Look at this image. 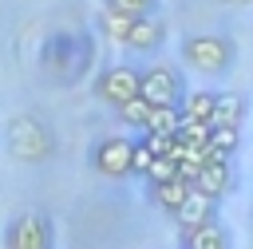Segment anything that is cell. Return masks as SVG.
Instances as JSON below:
<instances>
[{
    "instance_id": "obj_1",
    "label": "cell",
    "mask_w": 253,
    "mask_h": 249,
    "mask_svg": "<svg viewBox=\"0 0 253 249\" xmlns=\"http://www.w3.org/2000/svg\"><path fill=\"white\" fill-rule=\"evenodd\" d=\"M178 55L198 75H225L237 59V43L221 32H194L178 43Z\"/></svg>"
},
{
    "instance_id": "obj_2",
    "label": "cell",
    "mask_w": 253,
    "mask_h": 249,
    "mask_svg": "<svg viewBox=\"0 0 253 249\" xmlns=\"http://www.w3.org/2000/svg\"><path fill=\"white\" fill-rule=\"evenodd\" d=\"M91 55H95V43L87 32H55L43 47V67L51 71V79L71 83L91 67Z\"/></svg>"
},
{
    "instance_id": "obj_3",
    "label": "cell",
    "mask_w": 253,
    "mask_h": 249,
    "mask_svg": "<svg viewBox=\"0 0 253 249\" xmlns=\"http://www.w3.org/2000/svg\"><path fill=\"white\" fill-rule=\"evenodd\" d=\"M4 138H8L12 158H16V162H24V166H40V162H47V158H51V150H55V138H51L47 123H43V119H36V115H28V111L8 119Z\"/></svg>"
},
{
    "instance_id": "obj_4",
    "label": "cell",
    "mask_w": 253,
    "mask_h": 249,
    "mask_svg": "<svg viewBox=\"0 0 253 249\" xmlns=\"http://www.w3.org/2000/svg\"><path fill=\"white\" fill-rule=\"evenodd\" d=\"M91 95L107 107H123L126 99L142 95V71L130 63H107L95 79H91Z\"/></svg>"
},
{
    "instance_id": "obj_5",
    "label": "cell",
    "mask_w": 253,
    "mask_h": 249,
    "mask_svg": "<svg viewBox=\"0 0 253 249\" xmlns=\"http://www.w3.org/2000/svg\"><path fill=\"white\" fill-rule=\"evenodd\" d=\"M87 162H91V170L103 174V178H115V182H119V178H130V174H134V138L107 134V138H99V142L91 146Z\"/></svg>"
},
{
    "instance_id": "obj_6",
    "label": "cell",
    "mask_w": 253,
    "mask_h": 249,
    "mask_svg": "<svg viewBox=\"0 0 253 249\" xmlns=\"http://www.w3.org/2000/svg\"><path fill=\"white\" fill-rule=\"evenodd\" d=\"M142 95L154 107H182L186 83L170 63H150V67H142Z\"/></svg>"
},
{
    "instance_id": "obj_7",
    "label": "cell",
    "mask_w": 253,
    "mask_h": 249,
    "mask_svg": "<svg viewBox=\"0 0 253 249\" xmlns=\"http://www.w3.org/2000/svg\"><path fill=\"white\" fill-rule=\"evenodd\" d=\"M4 249H51V221L43 213H20L8 225Z\"/></svg>"
},
{
    "instance_id": "obj_8",
    "label": "cell",
    "mask_w": 253,
    "mask_h": 249,
    "mask_svg": "<svg viewBox=\"0 0 253 249\" xmlns=\"http://www.w3.org/2000/svg\"><path fill=\"white\" fill-rule=\"evenodd\" d=\"M166 43V24H162V16H154V12H146V16H134V24H130V36H126V51H142V55H154L158 47Z\"/></svg>"
},
{
    "instance_id": "obj_9",
    "label": "cell",
    "mask_w": 253,
    "mask_h": 249,
    "mask_svg": "<svg viewBox=\"0 0 253 249\" xmlns=\"http://www.w3.org/2000/svg\"><path fill=\"white\" fill-rule=\"evenodd\" d=\"M217 217V198H210V194H202L198 186L186 194V202H182V209L174 213V221H178V229H198V225H206V221H213Z\"/></svg>"
},
{
    "instance_id": "obj_10",
    "label": "cell",
    "mask_w": 253,
    "mask_h": 249,
    "mask_svg": "<svg viewBox=\"0 0 253 249\" xmlns=\"http://www.w3.org/2000/svg\"><path fill=\"white\" fill-rule=\"evenodd\" d=\"M178 249H229L225 225L213 217V221H206V225H198V229H182Z\"/></svg>"
},
{
    "instance_id": "obj_11",
    "label": "cell",
    "mask_w": 253,
    "mask_h": 249,
    "mask_svg": "<svg viewBox=\"0 0 253 249\" xmlns=\"http://www.w3.org/2000/svg\"><path fill=\"white\" fill-rule=\"evenodd\" d=\"M229 182H233V170H229V158H206V166L198 170V190L202 194H210V198H221L225 190H229Z\"/></svg>"
},
{
    "instance_id": "obj_12",
    "label": "cell",
    "mask_w": 253,
    "mask_h": 249,
    "mask_svg": "<svg viewBox=\"0 0 253 249\" xmlns=\"http://www.w3.org/2000/svg\"><path fill=\"white\" fill-rule=\"evenodd\" d=\"M146 190H150V202H154L162 213H170V217H174V213L182 209V202H186V194H190L194 186H190L186 178H170V182H158V186H146Z\"/></svg>"
},
{
    "instance_id": "obj_13",
    "label": "cell",
    "mask_w": 253,
    "mask_h": 249,
    "mask_svg": "<svg viewBox=\"0 0 253 249\" xmlns=\"http://www.w3.org/2000/svg\"><path fill=\"white\" fill-rule=\"evenodd\" d=\"M99 36L103 40H111V43H126V36H130V24H134V16H126V12H119V8H111V4H103V12H99Z\"/></svg>"
},
{
    "instance_id": "obj_14",
    "label": "cell",
    "mask_w": 253,
    "mask_h": 249,
    "mask_svg": "<svg viewBox=\"0 0 253 249\" xmlns=\"http://www.w3.org/2000/svg\"><path fill=\"white\" fill-rule=\"evenodd\" d=\"M245 107H249V99H245V95H237V91H217L213 123H221V126H241V119H245Z\"/></svg>"
},
{
    "instance_id": "obj_15",
    "label": "cell",
    "mask_w": 253,
    "mask_h": 249,
    "mask_svg": "<svg viewBox=\"0 0 253 249\" xmlns=\"http://www.w3.org/2000/svg\"><path fill=\"white\" fill-rule=\"evenodd\" d=\"M115 115H119L123 126H130V130H146V126H150V115H154V103H150L146 95H134V99H126L123 107H115Z\"/></svg>"
},
{
    "instance_id": "obj_16",
    "label": "cell",
    "mask_w": 253,
    "mask_h": 249,
    "mask_svg": "<svg viewBox=\"0 0 253 249\" xmlns=\"http://www.w3.org/2000/svg\"><path fill=\"white\" fill-rule=\"evenodd\" d=\"M213 107H217V91H206V87L186 91V99H182V115H186V119L213 123Z\"/></svg>"
},
{
    "instance_id": "obj_17",
    "label": "cell",
    "mask_w": 253,
    "mask_h": 249,
    "mask_svg": "<svg viewBox=\"0 0 253 249\" xmlns=\"http://www.w3.org/2000/svg\"><path fill=\"white\" fill-rule=\"evenodd\" d=\"M237 130H241V126H221V123H213V130H210V154H213V158H233V150H237V142H241Z\"/></svg>"
},
{
    "instance_id": "obj_18",
    "label": "cell",
    "mask_w": 253,
    "mask_h": 249,
    "mask_svg": "<svg viewBox=\"0 0 253 249\" xmlns=\"http://www.w3.org/2000/svg\"><path fill=\"white\" fill-rule=\"evenodd\" d=\"M182 107H154V115H150V126L146 130H154V134H178V126H182Z\"/></svg>"
},
{
    "instance_id": "obj_19",
    "label": "cell",
    "mask_w": 253,
    "mask_h": 249,
    "mask_svg": "<svg viewBox=\"0 0 253 249\" xmlns=\"http://www.w3.org/2000/svg\"><path fill=\"white\" fill-rule=\"evenodd\" d=\"M142 142L150 146V154H154V158H174L178 134H154V130H142Z\"/></svg>"
},
{
    "instance_id": "obj_20",
    "label": "cell",
    "mask_w": 253,
    "mask_h": 249,
    "mask_svg": "<svg viewBox=\"0 0 253 249\" xmlns=\"http://www.w3.org/2000/svg\"><path fill=\"white\" fill-rule=\"evenodd\" d=\"M142 178H146V186L170 182V178H178V162H174V158H154V162H150V170H146Z\"/></svg>"
},
{
    "instance_id": "obj_21",
    "label": "cell",
    "mask_w": 253,
    "mask_h": 249,
    "mask_svg": "<svg viewBox=\"0 0 253 249\" xmlns=\"http://www.w3.org/2000/svg\"><path fill=\"white\" fill-rule=\"evenodd\" d=\"M111 8H119V12H126V16H146V12H154V0H107Z\"/></svg>"
},
{
    "instance_id": "obj_22",
    "label": "cell",
    "mask_w": 253,
    "mask_h": 249,
    "mask_svg": "<svg viewBox=\"0 0 253 249\" xmlns=\"http://www.w3.org/2000/svg\"><path fill=\"white\" fill-rule=\"evenodd\" d=\"M150 162H154L150 146H146V142H134V174H138V178H142V174L150 170Z\"/></svg>"
},
{
    "instance_id": "obj_23",
    "label": "cell",
    "mask_w": 253,
    "mask_h": 249,
    "mask_svg": "<svg viewBox=\"0 0 253 249\" xmlns=\"http://www.w3.org/2000/svg\"><path fill=\"white\" fill-rule=\"evenodd\" d=\"M233 8H253V0H229Z\"/></svg>"
},
{
    "instance_id": "obj_24",
    "label": "cell",
    "mask_w": 253,
    "mask_h": 249,
    "mask_svg": "<svg viewBox=\"0 0 253 249\" xmlns=\"http://www.w3.org/2000/svg\"><path fill=\"white\" fill-rule=\"evenodd\" d=\"M221 4H229V0H221Z\"/></svg>"
}]
</instances>
